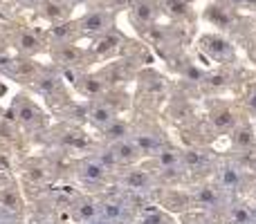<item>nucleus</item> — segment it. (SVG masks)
I'll list each match as a JSON object with an SVG mask.
<instances>
[{"mask_svg": "<svg viewBox=\"0 0 256 224\" xmlns=\"http://www.w3.org/2000/svg\"><path fill=\"white\" fill-rule=\"evenodd\" d=\"M92 117H94V121L97 123H112V117H110V112L106 110V108H97V110L92 112Z\"/></svg>", "mask_w": 256, "mask_h": 224, "instance_id": "obj_1", "label": "nucleus"}, {"mask_svg": "<svg viewBox=\"0 0 256 224\" xmlns=\"http://www.w3.org/2000/svg\"><path fill=\"white\" fill-rule=\"evenodd\" d=\"M102 175H104L102 164H88V166H86V177H90V180H99Z\"/></svg>", "mask_w": 256, "mask_h": 224, "instance_id": "obj_2", "label": "nucleus"}, {"mask_svg": "<svg viewBox=\"0 0 256 224\" xmlns=\"http://www.w3.org/2000/svg\"><path fill=\"white\" fill-rule=\"evenodd\" d=\"M222 182H225V186H236L238 184V173H236L234 168H225V173H222Z\"/></svg>", "mask_w": 256, "mask_h": 224, "instance_id": "obj_3", "label": "nucleus"}, {"mask_svg": "<svg viewBox=\"0 0 256 224\" xmlns=\"http://www.w3.org/2000/svg\"><path fill=\"white\" fill-rule=\"evenodd\" d=\"M117 150H120V157H124V159L135 157V153H137V148L132 144H120L117 146Z\"/></svg>", "mask_w": 256, "mask_h": 224, "instance_id": "obj_4", "label": "nucleus"}, {"mask_svg": "<svg viewBox=\"0 0 256 224\" xmlns=\"http://www.w3.org/2000/svg\"><path fill=\"white\" fill-rule=\"evenodd\" d=\"M104 211H106V216L110 218V220H115V218H122L124 209H122L120 204H106V207H104Z\"/></svg>", "mask_w": 256, "mask_h": 224, "instance_id": "obj_5", "label": "nucleus"}, {"mask_svg": "<svg viewBox=\"0 0 256 224\" xmlns=\"http://www.w3.org/2000/svg\"><path fill=\"white\" fill-rule=\"evenodd\" d=\"M162 162L166 164V166H168V164H176V162H178V155H176V153H164Z\"/></svg>", "mask_w": 256, "mask_h": 224, "instance_id": "obj_6", "label": "nucleus"}]
</instances>
